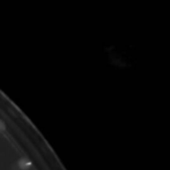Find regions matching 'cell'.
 I'll return each mask as SVG.
<instances>
[{"instance_id": "cell-1", "label": "cell", "mask_w": 170, "mask_h": 170, "mask_svg": "<svg viewBox=\"0 0 170 170\" xmlns=\"http://www.w3.org/2000/svg\"><path fill=\"white\" fill-rule=\"evenodd\" d=\"M19 164H20L21 167H22V169H28L29 166H30V163H29L26 158H22L20 162H19Z\"/></svg>"}, {"instance_id": "cell-2", "label": "cell", "mask_w": 170, "mask_h": 170, "mask_svg": "<svg viewBox=\"0 0 170 170\" xmlns=\"http://www.w3.org/2000/svg\"><path fill=\"white\" fill-rule=\"evenodd\" d=\"M4 129H5L4 124H2V123H1V121H0V131H1V130H4Z\"/></svg>"}]
</instances>
